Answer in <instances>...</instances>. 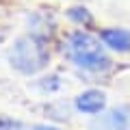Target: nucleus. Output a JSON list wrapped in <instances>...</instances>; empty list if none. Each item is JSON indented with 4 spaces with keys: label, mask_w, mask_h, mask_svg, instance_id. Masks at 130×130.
Instances as JSON below:
<instances>
[{
    "label": "nucleus",
    "mask_w": 130,
    "mask_h": 130,
    "mask_svg": "<svg viewBox=\"0 0 130 130\" xmlns=\"http://www.w3.org/2000/svg\"><path fill=\"white\" fill-rule=\"evenodd\" d=\"M30 130H63V128H56V126H48V124H37V126H32Z\"/></svg>",
    "instance_id": "obj_7"
},
{
    "label": "nucleus",
    "mask_w": 130,
    "mask_h": 130,
    "mask_svg": "<svg viewBox=\"0 0 130 130\" xmlns=\"http://www.w3.org/2000/svg\"><path fill=\"white\" fill-rule=\"evenodd\" d=\"M67 15H70V20H74L76 24H80L83 28H87V26L93 24V15L89 13L85 7H72V9L67 11Z\"/></svg>",
    "instance_id": "obj_6"
},
{
    "label": "nucleus",
    "mask_w": 130,
    "mask_h": 130,
    "mask_svg": "<svg viewBox=\"0 0 130 130\" xmlns=\"http://www.w3.org/2000/svg\"><path fill=\"white\" fill-rule=\"evenodd\" d=\"M74 106H76V111L85 113V115H98L106 106V95L100 89H87L74 100Z\"/></svg>",
    "instance_id": "obj_4"
},
{
    "label": "nucleus",
    "mask_w": 130,
    "mask_h": 130,
    "mask_svg": "<svg viewBox=\"0 0 130 130\" xmlns=\"http://www.w3.org/2000/svg\"><path fill=\"white\" fill-rule=\"evenodd\" d=\"M93 130H130V104L111 108L93 124Z\"/></svg>",
    "instance_id": "obj_3"
},
{
    "label": "nucleus",
    "mask_w": 130,
    "mask_h": 130,
    "mask_svg": "<svg viewBox=\"0 0 130 130\" xmlns=\"http://www.w3.org/2000/svg\"><path fill=\"white\" fill-rule=\"evenodd\" d=\"M100 39L108 50L117 52V54L130 52V30L128 28H102Z\"/></svg>",
    "instance_id": "obj_5"
},
{
    "label": "nucleus",
    "mask_w": 130,
    "mask_h": 130,
    "mask_svg": "<svg viewBox=\"0 0 130 130\" xmlns=\"http://www.w3.org/2000/svg\"><path fill=\"white\" fill-rule=\"evenodd\" d=\"M65 52H67L72 63L85 72L102 74V72H108L113 67V61L104 50V43H100V39H95L87 30L72 32L67 37V43H65Z\"/></svg>",
    "instance_id": "obj_1"
},
{
    "label": "nucleus",
    "mask_w": 130,
    "mask_h": 130,
    "mask_svg": "<svg viewBox=\"0 0 130 130\" xmlns=\"http://www.w3.org/2000/svg\"><path fill=\"white\" fill-rule=\"evenodd\" d=\"M9 61L18 72L30 76L41 72L50 61V52L46 48V41L37 35H28L15 41V46L9 52Z\"/></svg>",
    "instance_id": "obj_2"
}]
</instances>
